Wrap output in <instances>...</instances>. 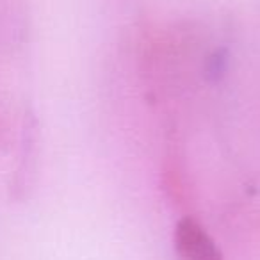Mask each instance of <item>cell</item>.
Wrapping results in <instances>:
<instances>
[{
    "mask_svg": "<svg viewBox=\"0 0 260 260\" xmlns=\"http://www.w3.org/2000/svg\"><path fill=\"white\" fill-rule=\"evenodd\" d=\"M175 242L184 260H223L214 241L194 219H182L178 223Z\"/></svg>",
    "mask_w": 260,
    "mask_h": 260,
    "instance_id": "1",
    "label": "cell"
}]
</instances>
